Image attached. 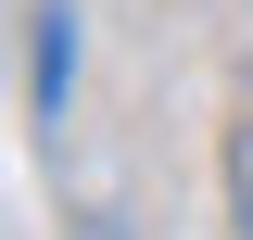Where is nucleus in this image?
I'll return each mask as SVG.
<instances>
[{
	"label": "nucleus",
	"instance_id": "obj_1",
	"mask_svg": "<svg viewBox=\"0 0 253 240\" xmlns=\"http://www.w3.org/2000/svg\"><path fill=\"white\" fill-rule=\"evenodd\" d=\"M26 101H38V114L76 101V0H38V13H26Z\"/></svg>",
	"mask_w": 253,
	"mask_h": 240
},
{
	"label": "nucleus",
	"instance_id": "obj_2",
	"mask_svg": "<svg viewBox=\"0 0 253 240\" xmlns=\"http://www.w3.org/2000/svg\"><path fill=\"white\" fill-rule=\"evenodd\" d=\"M76 240H126V228H101V215H89V228H76Z\"/></svg>",
	"mask_w": 253,
	"mask_h": 240
}]
</instances>
